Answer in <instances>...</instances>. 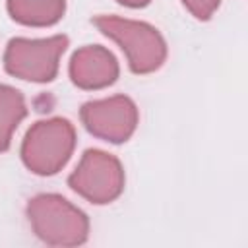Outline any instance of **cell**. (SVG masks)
I'll list each match as a JSON object with an SVG mask.
<instances>
[{"instance_id":"obj_10","label":"cell","mask_w":248,"mask_h":248,"mask_svg":"<svg viewBox=\"0 0 248 248\" xmlns=\"http://www.w3.org/2000/svg\"><path fill=\"white\" fill-rule=\"evenodd\" d=\"M182 4L198 19H209L219 8V0H182Z\"/></svg>"},{"instance_id":"obj_2","label":"cell","mask_w":248,"mask_h":248,"mask_svg":"<svg viewBox=\"0 0 248 248\" xmlns=\"http://www.w3.org/2000/svg\"><path fill=\"white\" fill-rule=\"evenodd\" d=\"M95 25L103 35L120 45L132 72L149 74L163 66L167 45L153 25L116 16H99L95 17Z\"/></svg>"},{"instance_id":"obj_11","label":"cell","mask_w":248,"mask_h":248,"mask_svg":"<svg viewBox=\"0 0 248 248\" xmlns=\"http://www.w3.org/2000/svg\"><path fill=\"white\" fill-rule=\"evenodd\" d=\"M120 4H124V6H128V8H143V6H147L151 0H118Z\"/></svg>"},{"instance_id":"obj_6","label":"cell","mask_w":248,"mask_h":248,"mask_svg":"<svg viewBox=\"0 0 248 248\" xmlns=\"http://www.w3.org/2000/svg\"><path fill=\"white\" fill-rule=\"evenodd\" d=\"M81 122L89 134L110 143L126 141L138 126V107L126 95L89 101L81 107Z\"/></svg>"},{"instance_id":"obj_9","label":"cell","mask_w":248,"mask_h":248,"mask_svg":"<svg viewBox=\"0 0 248 248\" xmlns=\"http://www.w3.org/2000/svg\"><path fill=\"white\" fill-rule=\"evenodd\" d=\"M25 112L23 95L12 85H0V153L10 147L12 134L23 120Z\"/></svg>"},{"instance_id":"obj_3","label":"cell","mask_w":248,"mask_h":248,"mask_svg":"<svg viewBox=\"0 0 248 248\" xmlns=\"http://www.w3.org/2000/svg\"><path fill=\"white\" fill-rule=\"evenodd\" d=\"M76 147V130L66 118H48L35 122L21 143L25 167L41 176L56 174L72 157Z\"/></svg>"},{"instance_id":"obj_1","label":"cell","mask_w":248,"mask_h":248,"mask_svg":"<svg viewBox=\"0 0 248 248\" xmlns=\"http://www.w3.org/2000/svg\"><path fill=\"white\" fill-rule=\"evenodd\" d=\"M33 232L50 246H78L87 240V215L58 194H39L27 203Z\"/></svg>"},{"instance_id":"obj_4","label":"cell","mask_w":248,"mask_h":248,"mask_svg":"<svg viewBox=\"0 0 248 248\" xmlns=\"http://www.w3.org/2000/svg\"><path fill=\"white\" fill-rule=\"evenodd\" d=\"M68 46V37L48 39H12L4 52L8 74L35 83H46L56 78L60 54Z\"/></svg>"},{"instance_id":"obj_5","label":"cell","mask_w":248,"mask_h":248,"mask_svg":"<svg viewBox=\"0 0 248 248\" xmlns=\"http://www.w3.org/2000/svg\"><path fill=\"white\" fill-rule=\"evenodd\" d=\"M68 184L93 203H108L124 190V169L114 155L101 149H87L70 174Z\"/></svg>"},{"instance_id":"obj_8","label":"cell","mask_w":248,"mask_h":248,"mask_svg":"<svg viewBox=\"0 0 248 248\" xmlns=\"http://www.w3.org/2000/svg\"><path fill=\"white\" fill-rule=\"evenodd\" d=\"M66 10V0H8L10 16L33 27H45L56 23Z\"/></svg>"},{"instance_id":"obj_7","label":"cell","mask_w":248,"mask_h":248,"mask_svg":"<svg viewBox=\"0 0 248 248\" xmlns=\"http://www.w3.org/2000/svg\"><path fill=\"white\" fill-rule=\"evenodd\" d=\"M70 78L81 89H103L116 81L118 62L114 54L99 45H87L74 52Z\"/></svg>"}]
</instances>
